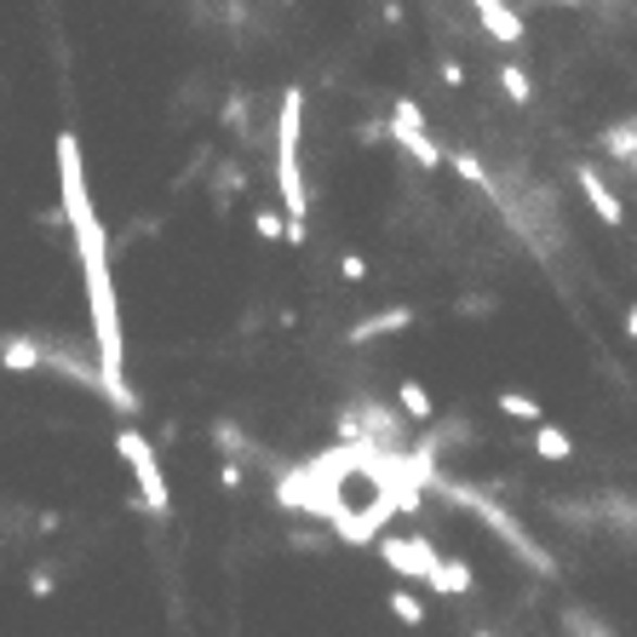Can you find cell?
<instances>
[{"instance_id": "cell-1", "label": "cell", "mask_w": 637, "mask_h": 637, "mask_svg": "<svg viewBox=\"0 0 637 637\" xmlns=\"http://www.w3.org/2000/svg\"><path fill=\"white\" fill-rule=\"evenodd\" d=\"M298 122H305V92L288 87L282 92V122H276V184H282L288 225H305V213H310L305 173H298Z\"/></svg>"}, {"instance_id": "cell-2", "label": "cell", "mask_w": 637, "mask_h": 637, "mask_svg": "<svg viewBox=\"0 0 637 637\" xmlns=\"http://www.w3.org/2000/svg\"><path fill=\"white\" fill-rule=\"evenodd\" d=\"M431 488L436 494H443V500H454V506H466L471 517H483V523L494 528V534H500V540L517 551V557H528V563L534 569H540V574H551V557L540 551V546H534L528 540V534H523V523H517V517L500 506V500H488V494H476L471 483H454V476H431Z\"/></svg>"}, {"instance_id": "cell-3", "label": "cell", "mask_w": 637, "mask_h": 637, "mask_svg": "<svg viewBox=\"0 0 637 637\" xmlns=\"http://www.w3.org/2000/svg\"><path fill=\"white\" fill-rule=\"evenodd\" d=\"M58 184H64V218L75 235L98 230V213H92V195H87V167H81V144L75 132H58Z\"/></svg>"}, {"instance_id": "cell-4", "label": "cell", "mask_w": 637, "mask_h": 637, "mask_svg": "<svg viewBox=\"0 0 637 637\" xmlns=\"http://www.w3.org/2000/svg\"><path fill=\"white\" fill-rule=\"evenodd\" d=\"M115 448H122V460L132 466L144 506H150V511H167V476H162V460H155L150 436H144V431H122V436H115Z\"/></svg>"}, {"instance_id": "cell-5", "label": "cell", "mask_w": 637, "mask_h": 637, "mask_svg": "<svg viewBox=\"0 0 637 637\" xmlns=\"http://www.w3.org/2000/svg\"><path fill=\"white\" fill-rule=\"evenodd\" d=\"M380 557L403 574V581H436V569H443V557L431 551L425 534H391V540H380Z\"/></svg>"}, {"instance_id": "cell-6", "label": "cell", "mask_w": 637, "mask_h": 637, "mask_svg": "<svg viewBox=\"0 0 637 637\" xmlns=\"http://www.w3.org/2000/svg\"><path fill=\"white\" fill-rule=\"evenodd\" d=\"M351 413H356V425H362V443H368V448H391V454H396V448L408 443L403 425H396V413H391V408H380L373 396H356V408H351Z\"/></svg>"}, {"instance_id": "cell-7", "label": "cell", "mask_w": 637, "mask_h": 637, "mask_svg": "<svg viewBox=\"0 0 637 637\" xmlns=\"http://www.w3.org/2000/svg\"><path fill=\"white\" fill-rule=\"evenodd\" d=\"M574 178H581V190H586V202H591V213L597 218H603V225H621V202H614V190L603 184V173H597V167H574Z\"/></svg>"}, {"instance_id": "cell-8", "label": "cell", "mask_w": 637, "mask_h": 637, "mask_svg": "<svg viewBox=\"0 0 637 637\" xmlns=\"http://www.w3.org/2000/svg\"><path fill=\"white\" fill-rule=\"evenodd\" d=\"M413 322V305H396V310H380V316H368V322H356L345 340L351 345H368V340H385V333H403Z\"/></svg>"}, {"instance_id": "cell-9", "label": "cell", "mask_w": 637, "mask_h": 637, "mask_svg": "<svg viewBox=\"0 0 637 637\" xmlns=\"http://www.w3.org/2000/svg\"><path fill=\"white\" fill-rule=\"evenodd\" d=\"M0 362H7L12 373H24V368H41L47 351L35 345V340H24V333H7V351H0Z\"/></svg>"}, {"instance_id": "cell-10", "label": "cell", "mask_w": 637, "mask_h": 637, "mask_svg": "<svg viewBox=\"0 0 637 637\" xmlns=\"http://www.w3.org/2000/svg\"><path fill=\"white\" fill-rule=\"evenodd\" d=\"M431 591H443V597H466V591H471V569L460 563V557H443V569H436Z\"/></svg>"}, {"instance_id": "cell-11", "label": "cell", "mask_w": 637, "mask_h": 637, "mask_svg": "<svg viewBox=\"0 0 637 637\" xmlns=\"http://www.w3.org/2000/svg\"><path fill=\"white\" fill-rule=\"evenodd\" d=\"M391 138H396V144H403V150H408L420 167H443V150H436L425 132H403V127H391Z\"/></svg>"}, {"instance_id": "cell-12", "label": "cell", "mask_w": 637, "mask_h": 637, "mask_svg": "<svg viewBox=\"0 0 637 637\" xmlns=\"http://www.w3.org/2000/svg\"><path fill=\"white\" fill-rule=\"evenodd\" d=\"M534 454H540V460H569L574 443H569L557 425H540V431H534Z\"/></svg>"}, {"instance_id": "cell-13", "label": "cell", "mask_w": 637, "mask_h": 637, "mask_svg": "<svg viewBox=\"0 0 637 637\" xmlns=\"http://www.w3.org/2000/svg\"><path fill=\"white\" fill-rule=\"evenodd\" d=\"M396 403H403V408L413 413V420H431V413H436V403L425 396V385H413V380H403V385H396Z\"/></svg>"}, {"instance_id": "cell-14", "label": "cell", "mask_w": 637, "mask_h": 637, "mask_svg": "<svg viewBox=\"0 0 637 637\" xmlns=\"http://www.w3.org/2000/svg\"><path fill=\"white\" fill-rule=\"evenodd\" d=\"M391 614H396V621H408V626H425V603L413 591H403V586L391 591Z\"/></svg>"}, {"instance_id": "cell-15", "label": "cell", "mask_w": 637, "mask_h": 637, "mask_svg": "<svg viewBox=\"0 0 637 637\" xmlns=\"http://www.w3.org/2000/svg\"><path fill=\"white\" fill-rule=\"evenodd\" d=\"M500 413H511V420H540V403L534 396H523V391H500Z\"/></svg>"}, {"instance_id": "cell-16", "label": "cell", "mask_w": 637, "mask_h": 637, "mask_svg": "<svg viewBox=\"0 0 637 637\" xmlns=\"http://www.w3.org/2000/svg\"><path fill=\"white\" fill-rule=\"evenodd\" d=\"M603 150L621 155V162H637V127H609L603 132Z\"/></svg>"}, {"instance_id": "cell-17", "label": "cell", "mask_w": 637, "mask_h": 637, "mask_svg": "<svg viewBox=\"0 0 637 637\" xmlns=\"http://www.w3.org/2000/svg\"><path fill=\"white\" fill-rule=\"evenodd\" d=\"M500 87H506L511 104H528V98H534V81H528V75L517 69V64H506V69H500Z\"/></svg>"}, {"instance_id": "cell-18", "label": "cell", "mask_w": 637, "mask_h": 637, "mask_svg": "<svg viewBox=\"0 0 637 637\" xmlns=\"http://www.w3.org/2000/svg\"><path fill=\"white\" fill-rule=\"evenodd\" d=\"M391 127H403V132H425V115H420V104H413V98H396Z\"/></svg>"}, {"instance_id": "cell-19", "label": "cell", "mask_w": 637, "mask_h": 637, "mask_svg": "<svg viewBox=\"0 0 637 637\" xmlns=\"http://www.w3.org/2000/svg\"><path fill=\"white\" fill-rule=\"evenodd\" d=\"M448 167L466 178V184H483V190H494V178L483 173V162H476V155H448Z\"/></svg>"}, {"instance_id": "cell-20", "label": "cell", "mask_w": 637, "mask_h": 637, "mask_svg": "<svg viewBox=\"0 0 637 637\" xmlns=\"http://www.w3.org/2000/svg\"><path fill=\"white\" fill-rule=\"evenodd\" d=\"M213 436H218V448H225V454H247V448H253L247 436L230 425V420H218V425H213Z\"/></svg>"}, {"instance_id": "cell-21", "label": "cell", "mask_w": 637, "mask_h": 637, "mask_svg": "<svg viewBox=\"0 0 637 637\" xmlns=\"http://www.w3.org/2000/svg\"><path fill=\"white\" fill-rule=\"evenodd\" d=\"M225 127H230V132H247V98H242V92H230V104H225Z\"/></svg>"}, {"instance_id": "cell-22", "label": "cell", "mask_w": 637, "mask_h": 637, "mask_svg": "<svg viewBox=\"0 0 637 637\" xmlns=\"http://www.w3.org/2000/svg\"><path fill=\"white\" fill-rule=\"evenodd\" d=\"M253 230H258V235H270V242H276V235L288 242V225H282L276 213H253Z\"/></svg>"}, {"instance_id": "cell-23", "label": "cell", "mask_w": 637, "mask_h": 637, "mask_svg": "<svg viewBox=\"0 0 637 637\" xmlns=\"http://www.w3.org/2000/svg\"><path fill=\"white\" fill-rule=\"evenodd\" d=\"M340 270H345V282H362V276H368V258L345 253V258H340Z\"/></svg>"}, {"instance_id": "cell-24", "label": "cell", "mask_w": 637, "mask_h": 637, "mask_svg": "<svg viewBox=\"0 0 637 637\" xmlns=\"http://www.w3.org/2000/svg\"><path fill=\"white\" fill-rule=\"evenodd\" d=\"M218 483H225V488H230V494H235V488H242V466H235V460H230V466H225V471H218Z\"/></svg>"}, {"instance_id": "cell-25", "label": "cell", "mask_w": 637, "mask_h": 637, "mask_svg": "<svg viewBox=\"0 0 637 637\" xmlns=\"http://www.w3.org/2000/svg\"><path fill=\"white\" fill-rule=\"evenodd\" d=\"M29 591H35V597H47V591H52V574H47V569H35V574H29Z\"/></svg>"}, {"instance_id": "cell-26", "label": "cell", "mask_w": 637, "mask_h": 637, "mask_svg": "<svg viewBox=\"0 0 637 637\" xmlns=\"http://www.w3.org/2000/svg\"><path fill=\"white\" fill-rule=\"evenodd\" d=\"M443 81H448V87H460V81H466V69L454 64V58H443Z\"/></svg>"}, {"instance_id": "cell-27", "label": "cell", "mask_w": 637, "mask_h": 637, "mask_svg": "<svg viewBox=\"0 0 637 637\" xmlns=\"http://www.w3.org/2000/svg\"><path fill=\"white\" fill-rule=\"evenodd\" d=\"M471 7H476V12H483V17H488V12H500V7H506V0H471Z\"/></svg>"}, {"instance_id": "cell-28", "label": "cell", "mask_w": 637, "mask_h": 637, "mask_svg": "<svg viewBox=\"0 0 637 637\" xmlns=\"http://www.w3.org/2000/svg\"><path fill=\"white\" fill-rule=\"evenodd\" d=\"M626 333H632V340H637V305H632V316H626Z\"/></svg>"}, {"instance_id": "cell-29", "label": "cell", "mask_w": 637, "mask_h": 637, "mask_svg": "<svg viewBox=\"0 0 637 637\" xmlns=\"http://www.w3.org/2000/svg\"><path fill=\"white\" fill-rule=\"evenodd\" d=\"M569 7H574V0H569Z\"/></svg>"}]
</instances>
